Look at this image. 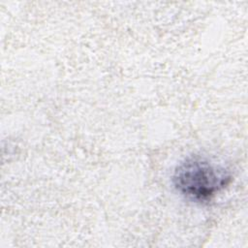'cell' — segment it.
Wrapping results in <instances>:
<instances>
[{"mask_svg":"<svg viewBox=\"0 0 248 248\" xmlns=\"http://www.w3.org/2000/svg\"><path fill=\"white\" fill-rule=\"evenodd\" d=\"M231 171L209 159L193 155L182 160L174 169L172 184L185 199L206 202L232 182Z\"/></svg>","mask_w":248,"mask_h":248,"instance_id":"6da1fadb","label":"cell"}]
</instances>
